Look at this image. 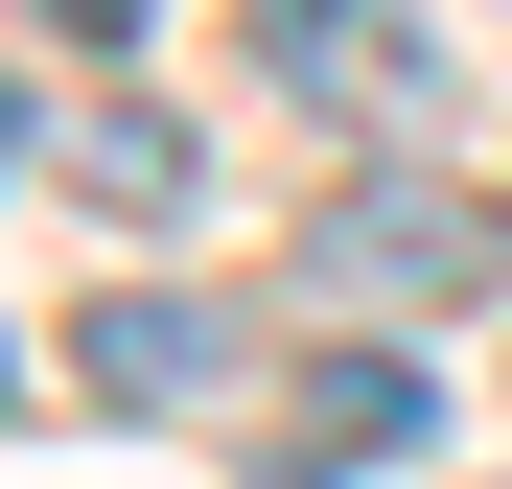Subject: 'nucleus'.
I'll return each instance as SVG.
<instances>
[{"instance_id": "f257e3e1", "label": "nucleus", "mask_w": 512, "mask_h": 489, "mask_svg": "<svg viewBox=\"0 0 512 489\" xmlns=\"http://www.w3.org/2000/svg\"><path fill=\"white\" fill-rule=\"evenodd\" d=\"M256 70L326 94V117H373V140L443 117V24H419V0H256Z\"/></svg>"}, {"instance_id": "f03ea898", "label": "nucleus", "mask_w": 512, "mask_h": 489, "mask_svg": "<svg viewBox=\"0 0 512 489\" xmlns=\"http://www.w3.org/2000/svg\"><path fill=\"white\" fill-rule=\"evenodd\" d=\"M70 350H94V396H117V420H187V396L233 373V326H210V303H94Z\"/></svg>"}, {"instance_id": "7ed1b4c3", "label": "nucleus", "mask_w": 512, "mask_h": 489, "mask_svg": "<svg viewBox=\"0 0 512 489\" xmlns=\"http://www.w3.org/2000/svg\"><path fill=\"white\" fill-rule=\"evenodd\" d=\"M303 257H326V280H466V257H489V210H466V187H350Z\"/></svg>"}, {"instance_id": "20e7f679", "label": "nucleus", "mask_w": 512, "mask_h": 489, "mask_svg": "<svg viewBox=\"0 0 512 489\" xmlns=\"http://www.w3.org/2000/svg\"><path fill=\"white\" fill-rule=\"evenodd\" d=\"M70 187H94L117 233H187V210H210V140H187V117H140V94H117L94 140H70Z\"/></svg>"}, {"instance_id": "39448f33", "label": "nucleus", "mask_w": 512, "mask_h": 489, "mask_svg": "<svg viewBox=\"0 0 512 489\" xmlns=\"http://www.w3.org/2000/svg\"><path fill=\"white\" fill-rule=\"evenodd\" d=\"M303 443H326V466H373V443H419V373H396V350H350V373H303Z\"/></svg>"}, {"instance_id": "423d86ee", "label": "nucleus", "mask_w": 512, "mask_h": 489, "mask_svg": "<svg viewBox=\"0 0 512 489\" xmlns=\"http://www.w3.org/2000/svg\"><path fill=\"white\" fill-rule=\"evenodd\" d=\"M24 24H70V47H140V24H163V0H24Z\"/></svg>"}, {"instance_id": "0eeeda50", "label": "nucleus", "mask_w": 512, "mask_h": 489, "mask_svg": "<svg viewBox=\"0 0 512 489\" xmlns=\"http://www.w3.org/2000/svg\"><path fill=\"white\" fill-rule=\"evenodd\" d=\"M0 187H24V94H0Z\"/></svg>"}]
</instances>
